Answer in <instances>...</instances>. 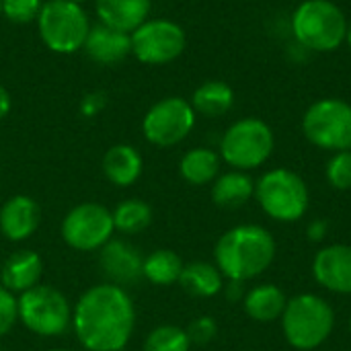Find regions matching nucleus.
Masks as SVG:
<instances>
[{
  "label": "nucleus",
  "mask_w": 351,
  "mask_h": 351,
  "mask_svg": "<svg viewBox=\"0 0 351 351\" xmlns=\"http://www.w3.org/2000/svg\"><path fill=\"white\" fill-rule=\"evenodd\" d=\"M72 329L86 351H121L136 329V306L125 288L90 286L72 308Z\"/></svg>",
  "instance_id": "obj_1"
},
{
  "label": "nucleus",
  "mask_w": 351,
  "mask_h": 351,
  "mask_svg": "<svg viewBox=\"0 0 351 351\" xmlns=\"http://www.w3.org/2000/svg\"><path fill=\"white\" fill-rule=\"evenodd\" d=\"M216 267L226 280L249 282L261 276L276 259V241L259 224H241L226 230L214 249Z\"/></svg>",
  "instance_id": "obj_2"
},
{
  "label": "nucleus",
  "mask_w": 351,
  "mask_h": 351,
  "mask_svg": "<svg viewBox=\"0 0 351 351\" xmlns=\"http://www.w3.org/2000/svg\"><path fill=\"white\" fill-rule=\"evenodd\" d=\"M280 321L284 337L294 350L313 351L331 337L335 311L323 296L306 292L288 300Z\"/></svg>",
  "instance_id": "obj_3"
},
{
  "label": "nucleus",
  "mask_w": 351,
  "mask_h": 351,
  "mask_svg": "<svg viewBox=\"0 0 351 351\" xmlns=\"http://www.w3.org/2000/svg\"><path fill=\"white\" fill-rule=\"evenodd\" d=\"M292 33L311 51H335L346 41L348 19L331 0H304L292 14Z\"/></svg>",
  "instance_id": "obj_4"
},
{
  "label": "nucleus",
  "mask_w": 351,
  "mask_h": 351,
  "mask_svg": "<svg viewBox=\"0 0 351 351\" xmlns=\"http://www.w3.org/2000/svg\"><path fill=\"white\" fill-rule=\"evenodd\" d=\"M255 199L278 222H298L308 210V187L290 169H271L255 183Z\"/></svg>",
  "instance_id": "obj_5"
},
{
  "label": "nucleus",
  "mask_w": 351,
  "mask_h": 351,
  "mask_svg": "<svg viewBox=\"0 0 351 351\" xmlns=\"http://www.w3.org/2000/svg\"><path fill=\"white\" fill-rule=\"evenodd\" d=\"M37 29L49 51L66 56L84 47L90 23L82 4L72 0H47L37 16Z\"/></svg>",
  "instance_id": "obj_6"
},
{
  "label": "nucleus",
  "mask_w": 351,
  "mask_h": 351,
  "mask_svg": "<svg viewBox=\"0 0 351 351\" xmlns=\"http://www.w3.org/2000/svg\"><path fill=\"white\" fill-rule=\"evenodd\" d=\"M19 321L39 337H60L72 327V306L53 286L37 284L19 294Z\"/></svg>",
  "instance_id": "obj_7"
},
{
  "label": "nucleus",
  "mask_w": 351,
  "mask_h": 351,
  "mask_svg": "<svg viewBox=\"0 0 351 351\" xmlns=\"http://www.w3.org/2000/svg\"><path fill=\"white\" fill-rule=\"evenodd\" d=\"M276 138L271 128L257 117L234 121L220 140V158L234 171H251L265 165L274 152Z\"/></svg>",
  "instance_id": "obj_8"
},
{
  "label": "nucleus",
  "mask_w": 351,
  "mask_h": 351,
  "mask_svg": "<svg viewBox=\"0 0 351 351\" xmlns=\"http://www.w3.org/2000/svg\"><path fill=\"white\" fill-rule=\"evenodd\" d=\"M302 132L317 148L351 150V105L333 97L315 101L302 117Z\"/></svg>",
  "instance_id": "obj_9"
},
{
  "label": "nucleus",
  "mask_w": 351,
  "mask_h": 351,
  "mask_svg": "<svg viewBox=\"0 0 351 351\" xmlns=\"http://www.w3.org/2000/svg\"><path fill=\"white\" fill-rule=\"evenodd\" d=\"M195 115L197 113L187 99L165 97L146 111L142 119V134L150 144L158 148L177 146L191 134Z\"/></svg>",
  "instance_id": "obj_10"
},
{
  "label": "nucleus",
  "mask_w": 351,
  "mask_h": 351,
  "mask_svg": "<svg viewBox=\"0 0 351 351\" xmlns=\"http://www.w3.org/2000/svg\"><path fill=\"white\" fill-rule=\"evenodd\" d=\"M60 232L64 243L76 251H101L115 232L111 210L95 202L78 204L64 216Z\"/></svg>",
  "instance_id": "obj_11"
},
{
  "label": "nucleus",
  "mask_w": 351,
  "mask_h": 351,
  "mask_svg": "<svg viewBox=\"0 0 351 351\" xmlns=\"http://www.w3.org/2000/svg\"><path fill=\"white\" fill-rule=\"evenodd\" d=\"M132 35V53L148 66H165L175 62L187 43L181 25L169 19H148Z\"/></svg>",
  "instance_id": "obj_12"
},
{
  "label": "nucleus",
  "mask_w": 351,
  "mask_h": 351,
  "mask_svg": "<svg viewBox=\"0 0 351 351\" xmlns=\"http://www.w3.org/2000/svg\"><path fill=\"white\" fill-rule=\"evenodd\" d=\"M99 265L111 284L125 288L142 280L144 255L132 243L121 239H111L99 251Z\"/></svg>",
  "instance_id": "obj_13"
},
{
  "label": "nucleus",
  "mask_w": 351,
  "mask_h": 351,
  "mask_svg": "<svg viewBox=\"0 0 351 351\" xmlns=\"http://www.w3.org/2000/svg\"><path fill=\"white\" fill-rule=\"evenodd\" d=\"M313 278L335 294H351V245L323 247L313 259Z\"/></svg>",
  "instance_id": "obj_14"
},
{
  "label": "nucleus",
  "mask_w": 351,
  "mask_h": 351,
  "mask_svg": "<svg viewBox=\"0 0 351 351\" xmlns=\"http://www.w3.org/2000/svg\"><path fill=\"white\" fill-rule=\"evenodd\" d=\"M41 222L39 206L29 195H12L0 208V232L10 243H23L35 234Z\"/></svg>",
  "instance_id": "obj_15"
},
{
  "label": "nucleus",
  "mask_w": 351,
  "mask_h": 351,
  "mask_svg": "<svg viewBox=\"0 0 351 351\" xmlns=\"http://www.w3.org/2000/svg\"><path fill=\"white\" fill-rule=\"evenodd\" d=\"M86 56L103 66H115L132 53V35L103 23L90 25L84 41Z\"/></svg>",
  "instance_id": "obj_16"
},
{
  "label": "nucleus",
  "mask_w": 351,
  "mask_h": 351,
  "mask_svg": "<svg viewBox=\"0 0 351 351\" xmlns=\"http://www.w3.org/2000/svg\"><path fill=\"white\" fill-rule=\"evenodd\" d=\"M43 274V259L39 253L23 249L12 253L0 267V286L8 292L23 294L39 284Z\"/></svg>",
  "instance_id": "obj_17"
},
{
  "label": "nucleus",
  "mask_w": 351,
  "mask_h": 351,
  "mask_svg": "<svg viewBox=\"0 0 351 351\" xmlns=\"http://www.w3.org/2000/svg\"><path fill=\"white\" fill-rule=\"evenodd\" d=\"M150 0H95L99 23L132 33L150 14Z\"/></svg>",
  "instance_id": "obj_18"
},
{
  "label": "nucleus",
  "mask_w": 351,
  "mask_h": 351,
  "mask_svg": "<svg viewBox=\"0 0 351 351\" xmlns=\"http://www.w3.org/2000/svg\"><path fill=\"white\" fill-rule=\"evenodd\" d=\"M144 169L142 154L130 144H115L103 156V173L117 187L134 185Z\"/></svg>",
  "instance_id": "obj_19"
},
{
  "label": "nucleus",
  "mask_w": 351,
  "mask_h": 351,
  "mask_svg": "<svg viewBox=\"0 0 351 351\" xmlns=\"http://www.w3.org/2000/svg\"><path fill=\"white\" fill-rule=\"evenodd\" d=\"M288 298L284 290L276 284H259L247 290L243 298L245 313L257 323H271L282 319Z\"/></svg>",
  "instance_id": "obj_20"
},
{
  "label": "nucleus",
  "mask_w": 351,
  "mask_h": 351,
  "mask_svg": "<svg viewBox=\"0 0 351 351\" xmlns=\"http://www.w3.org/2000/svg\"><path fill=\"white\" fill-rule=\"evenodd\" d=\"M255 195V181L245 171H228L214 179L212 202L224 210L243 208Z\"/></svg>",
  "instance_id": "obj_21"
},
{
  "label": "nucleus",
  "mask_w": 351,
  "mask_h": 351,
  "mask_svg": "<svg viewBox=\"0 0 351 351\" xmlns=\"http://www.w3.org/2000/svg\"><path fill=\"white\" fill-rule=\"evenodd\" d=\"M181 288L195 298H212L222 292L224 288V276L216 267V263L208 261H191L183 265L181 278H179Z\"/></svg>",
  "instance_id": "obj_22"
},
{
  "label": "nucleus",
  "mask_w": 351,
  "mask_h": 351,
  "mask_svg": "<svg viewBox=\"0 0 351 351\" xmlns=\"http://www.w3.org/2000/svg\"><path fill=\"white\" fill-rule=\"evenodd\" d=\"M189 103L204 117H222L234 105V90L224 80H206L195 88Z\"/></svg>",
  "instance_id": "obj_23"
},
{
  "label": "nucleus",
  "mask_w": 351,
  "mask_h": 351,
  "mask_svg": "<svg viewBox=\"0 0 351 351\" xmlns=\"http://www.w3.org/2000/svg\"><path fill=\"white\" fill-rule=\"evenodd\" d=\"M220 154L212 148H191L179 162V173L189 185H208L220 175Z\"/></svg>",
  "instance_id": "obj_24"
},
{
  "label": "nucleus",
  "mask_w": 351,
  "mask_h": 351,
  "mask_svg": "<svg viewBox=\"0 0 351 351\" xmlns=\"http://www.w3.org/2000/svg\"><path fill=\"white\" fill-rule=\"evenodd\" d=\"M183 265V259L175 251L156 249L148 257H144L142 278H146L154 286H173L179 282Z\"/></svg>",
  "instance_id": "obj_25"
},
{
  "label": "nucleus",
  "mask_w": 351,
  "mask_h": 351,
  "mask_svg": "<svg viewBox=\"0 0 351 351\" xmlns=\"http://www.w3.org/2000/svg\"><path fill=\"white\" fill-rule=\"evenodd\" d=\"M113 216V226L121 234H138L146 230L152 222V208L138 197L123 199L121 204L115 206L111 212Z\"/></svg>",
  "instance_id": "obj_26"
},
{
  "label": "nucleus",
  "mask_w": 351,
  "mask_h": 351,
  "mask_svg": "<svg viewBox=\"0 0 351 351\" xmlns=\"http://www.w3.org/2000/svg\"><path fill=\"white\" fill-rule=\"evenodd\" d=\"M191 341L187 331L177 325H160L148 333L142 351H189Z\"/></svg>",
  "instance_id": "obj_27"
},
{
  "label": "nucleus",
  "mask_w": 351,
  "mask_h": 351,
  "mask_svg": "<svg viewBox=\"0 0 351 351\" xmlns=\"http://www.w3.org/2000/svg\"><path fill=\"white\" fill-rule=\"evenodd\" d=\"M325 175L333 189H339V191L351 189V150L335 152L327 162Z\"/></svg>",
  "instance_id": "obj_28"
},
{
  "label": "nucleus",
  "mask_w": 351,
  "mask_h": 351,
  "mask_svg": "<svg viewBox=\"0 0 351 351\" xmlns=\"http://www.w3.org/2000/svg\"><path fill=\"white\" fill-rule=\"evenodd\" d=\"M41 6V0H2V16H6L10 23L25 25L37 21Z\"/></svg>",
  "instance_id": "obj_29"
},
{
  "label": "nucleus",
  "mask_w": 351,
  "mask_h": 351,
  "mask_svg": "<svg viewBox=\"0 0 351 351\" xmlns=\"http://www.w3.org/2000/svg\"><path fill=\"white\" fill-rule=\"evenodd\" d=\"M19 321L16 296L0 286V339L6 337Z\"/></svg>",
  "instance_id": "obj_30"
},
{
  "label": "nucleus",
  "mask_w": 351,
  "mask_h": 351,
  "mask_svg": "<svg viewBox=\"0 0 351 351\" xmlns=\"http://www.w3.org/2000/svg\"><path fill=\"white\" fill-rule=\"evenodd\" d=\"M185 331H187V337H189L191 346L193 343L195 346H206V343H210L216 337L218 325H216V321L212 317H199Z\"/></svg>",
  "instance_id": "obj_31"
},
{
  "label": "nucleus",
  "mask_w": 351,
  "mask_h": 351,
  "mask_svg": "<svg viewBox=\"0 0 351 351\" xmlns=\"http://www.w3.org/2000/svg\"><path fill=\"white\" fill-rule=\"evenodd\" d=\"M105 103H107V99H105L103 93H90V95H86V97L82 99L80 111H82L86 117H93V115H97V113L103 111Z\"/></svg>",
  "instance_id": "obj_32"
},
{
  "label": "nucleus",
  "mask_w": 351,
  "mask_h": 351,
  "mask_svg": "<svg viewBox=\"0 0 351 351\" xmlns=\"http://www.w3.org/2000/svg\"><path fill=\"white\" fill-rule=\"evenodd\" d=\"M327 232H329L327 220H313V222L308 224V228H306V234H308V239H311L313 243H321V241L327 237Z\"/></svg>",
  "instance_id": "obj_33"
},
{
  "label": "nucleus",
  "mask_w": 351,
  "mask_h": 351,
  "mask_svg": "<svg viewBox=\"0 0 351 351\" xmlns=\"http://www.w3.org/2000/svg\"><path fill=\"white\" fill-rule=\"evenodd\" d=\"M222 290H224V294H226V298H228L230 302H239V300H243L245 294H247L245 284H243V282H232V280H228V286H224Z\"/></svg>",
  "instance_id": "obj_34"
},
{
  "label": "nucleus",
  "mask_w": 351,
  "mask_h": 351,
  "mask_svg": "<svg viewBox=\"0 0 351 351\" xmlns=\"http://www.w3.org/2000/svg\"><path fill=\"white\" fill-rule=\"evenodd\" d=\"M10 109H12V99L8 95V90L4 86H0V121L10 113Z\"/></svg>",
  "instance_id": "obj_35"
},
{
  "label": "nucleus",
  "mask_w": 351,
  "mask_h": 351,
  "mask_svg": "<svg viewBox=\"0 0 351 351\" xmlns=\"http://www.w3.org/2000/svg\"><path fill=\"white\" fill-rule=\"evenodd\" d=\"M346 41L350 43V47H351V23H348V33H346Z\"/></svg>",
  "instance_id": "obj_36"
},
{
  "label": "nucleus",
  "mask_w": 351,
  "mask_h": 351,
  "mask_svg": "<svg viewBox=\"0 0 351 351\" xmlns=\"http://www.w3.org/2000/svg\"><path fill=\"white\" fill-rule=\"evenodd\" d=\"M72 2H76V4H82V2H86V0H72Z\"/></svg>",
  "instance_id": "obj_37"
},
{
  "label": "nucleus",
  "mask_w": 351,
  "mask_h": 351,
  "mask_svg": "<svg viewBox=\"0 0 351 351\" xmlns=\"http://www.w3.org/2000/svg\"><path fill=\"white\" fill-rule=\"evenodd\" d=\"M47 351H70V350H60V348H58V350H47Z\"/></svg>",
  "instance_id": "obj_38"
},
{
  "label": "nucleus",
  "mask_w": 351,
  "mask_h": 351,
  "mask_svg": "<svg viewBox=\"0 0 351 351\" xmlns=\"http://www.w3.org/2000/svg\"><path fill=\"white\" fill-rule=\"evenodd\" d=\"M0 16H2V0H0Z\"/></svg>",
  "instance_id": "obj_39"
},
{
  "label": "nucleus",
  "mask_w": 351,
  "mask_h": 351,
  "mask_svg": "<svg viewBox=\"0 0 351 351\" xmlns=\"http://www.w3.org/2000/svg\"><path fill=\"white\" fill-rule=\"evenodd\" d=\"M350 331H351V319H350Z\"/></svg>",
  "instance_id": "obj_40"
},
{
  "label": "nucleus",
  "mask_w": 351,
  "mask_h": 351,
  "mask_svg": "<svg viewBox=\"0 0 351 351\" xmlns=\"http://www.w3.org/2000/svg\"><path fill=\"white\" fill-rule=\"evenodd\" d=\"M0 351H2V348H0Z\"/></svg>",
  "instance_id": "obj_41"
}]
</instances>
